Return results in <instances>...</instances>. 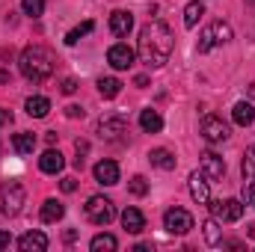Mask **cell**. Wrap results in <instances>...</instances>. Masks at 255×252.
<instances>
[{"label":"cell","mask_w":255,"mask_h":252,"mask_svg":"<svg viewBox=\"0 0 255 252\" xmlns=\"http://www.w3.org/2000/svg\"><path fill=\"white\" fill-rule=\"evenodd\" d=\"M172 48H175V36H172V30H169L163 21L154 18V21H148V24L139 30L136 54H139V60L148 65V68H160V65L169 63Z\"/></svg>","instance_id":"1"},{"label":"cell","mask_w":255,"mask_h":252,"mask_svg":"<svg viewBox=\"0 0 255 252\" xmlns=\"http://www.w3.org/2000/svg\"><path fill=\"white\" fill-rule=\"evenodd\" d=\"M18 65H21V74H24L30 83H45V80L54 74V57H51V51L42 48V45L27 48V51L21 54Z\"/></svg>","instance_id":"2"},{"label":"cell","mask_w":255,"mask_h":252,"mask_svg":"<svg viewBox=\"0 0 255 252\" xmlns=\"http://www.w3.org/2000/svg\"><path fill=\"white\" fill-rule=\"evenodd\" d=\"M226 42H232V27L226 21H214V24H208L202 30V36L196 42V51L199 54H208V51H214L217 45H226Z\"/></svg>","instance_id":"3"},{"label":"cell","mask_w":255,"mask_h":252,"mask_svg":"<svg viewBox=\"0 0 255 252\" xmlns=\"http://www.w3.org/2000/svg\"><path fill=\"white\" fill-rule=\"evenodd\" d=\"M83 211H86V220L95 223V226H110L116 220V205L107 196H89Z\"/></svg>","instance_id":"4"},{"label":"cell","mask_w":255,"mask_h":252,"mask_svg":"<svg viewBox=\"0 0 255 252\" xmlns=\"http://www.w3.org/2000/svg\"><path fill=\"white\" fill-rule=\"evenodd\" d=\"M24 187H21V181H6L3 187H0V214L3 217H18L21 214V208H24Z\"/></svg>","instance_id":"5"},{"label":"cell","mask_w":255,"mask_h":252,"mask_svg":"<svg viewBox=\"0 0 255 252\" xmlns=\"http://www.w3.org/2000/svg\"><path fill=\"white\" fill-rule=\"evenodd\" d=\"M211 208V217L217 223H238L244 217V202L241 199H217V202H208Z\"/></svg>","instance_id":"6"},{"label":"cell","mask_w":255,"mask_h":252,"mask_svg":"<svg viewBox=\"0 0 255 252\" xmlns=\"http://www.w3.org/2000/svg\"><path fill=\"white\" fill-rule=\"evenodd\" d=\"M163 229L169 235H187V232H193V214L184 208H169L163 214Z\"/></svg>","instance_id":"7"},{"label":"cell","mask_w":255,"mask_h":252,"mask_svg":"<svg viewBox=\"0 0 255 252\" xmlns=\"http://www.w3.org/2000/svg\"><path fill=\"white\" fill-rule=\"evenodd\" d=\"M98 136L107 142H122L128 136V122L122 116H101L98 119Z\"/></svg>","instance_id":"8"},{"label":"cell","mask_w":255,"mask_h":252,"mask_svg":"<svg viewBox=\"0 0 255 252\" xmlns=\"http://www.w3.org/2000/svg\"><path fill=\"white\" fill-rule=\"evenodd\" d=\"M229 125L220 119V116H205L202 119V136L208 139V142H226L229 139Z\"/></svg>","instance_id":"9"},{"label":"cell","mask_w":255,"mask_h":252,"mask_svg":"<svg viewBox=\"0 0 255 252\" xmlns=\"http://www.w3.org/2000/svg\"><path fill=\"white\" fill-rule=\"evenodd\" d=\"M241 169H244V202L250 205V202L255 199V145L247 148Z\"/></svg>","instance_id":"10"},{"label":"cell","mask_w":255,"mask_h":252,"mask_svg":"<svg viewBox=\"0 0 255 252\" xmlns=\"http://www.w3.org/2000/svg\"><path fill=\"white\" fill-rule=\"evenodd\" d=\"M202 172L211 178V181H220L226 175V160L217 154V151H205L202 154Z\"/></svg>","instance_id":"11"},{"label":"cell","mask_w":255,"mask_h":252,"mask_svg":"<svg viewBox=\"0 0 255 252\" xmlns=\"http://www.w3.org/2000/svg\"><path fill=\"white\" fill-rule=\"evenodd\" d=\"M107 63L113 65L116 71H125V68H130V65H133V51H130L128 45H122V42H119V45H113V48L107 51Z\"/></svg>","instance_id":"12"},{"label":"cell","mask_w":255,"mask_h":252,"mask_svg":"<svg viewBox=\"0 0 255 252\" xmlns=\"http://www.w3.org/2000/svg\"><path fill=\"white\" fill-rule=\"evenodd\" d=\"M95 181L104 184V187L119 184V163H116V160H101V163H95Z\"/></svg>","instance_id":"13"},{"label":"cell","mask_w":255,"mask_h":252,"mask_svg":"<svg viewBox=\"0 0 255 252\" xmlns=\"http://www.w3.org/2000/svg\"><path fill=\"white\" fill-rule=\"evenodd\" d=\"M187 184H190V196L199 205H208L211 202V187H208V175L205 172H193Z\"/></svg>","instance_id":"14"},{"label":"cell","mask_w":255,"mask_h":252,"mask_svg":"<svg viewBox=\"0 0 255 252\" xmlns=\"http://www.w3.org/2000/svg\"><path fill=\"white\" fill-rule=\"evenodd\" d=\"M130 27H133V15L130 12H125V9H116L113 15H110V33L113 36H128L130 33Z\"/></svg>","instance_id":"15"},{"label":"cell","mask_w":255,"mask_h":252,"mask_svg":"<svg viewBox=\"0 0 255 252\" xmlns=\"http://www.w3.org/2000/svg\"><path fill=\"white\" fill-rule=\"evenodd\" d=\"M18 247L24 252H45L48 250V238L42 232H27V235L18 238Z\"/></svg>","instance_id":"16"},{"label":"cell","mask_w":255,"mask_h":252,"mask_svg":"<svg viewBox=\"0 0 255 252\" xmlns=\"http://www.w3.org/2000/svg\"><path fill=\"white\" fill-rule=\"evenodd\" d=\"M63 166H65L63 154H60V151H54V148H48V151L39 157V169H42V172H48V175H57V172H63Z\"/></svg>","instance_id":"17"},{"label":"cell","mask_w":255,"mask_h":252,"mask_svg":"<svg viewBox=\"0 0 255 252\" xmlns=\"http://www.w3.org/2000/svg\"><path fill=\"white\" fill-rule=\"evenodd\" d=\"M122 226H125L130 235H139V232L145 229V217H142V211H136V208H125V211H122Z\"/></svg>","instance_id":"18"},{"label":"cell","mask_w":255,"mask_h":252,"mask_svg":"<svg viewBox=\"0 0 255 252\" xmlns=\"http://www.w3.org/2000/svg\"><path fill=\"white\" fill-rule=\"evenodd\" d=\"M148 160H151V166H157V169H175V154L169 151V148H151L148 151Z\"/></svg>","instance_id":"19"},{"label":"cell","mask_w":255,"mask_h":252,"mask_svg":"<svg viewBox=\"0 0 255 252\" xmlns=\"http://www.w3.org/2000/svg\"><path fill=\"white\" fill-rule=\"evenodd\" d=\"M232 119L238 122V125H253L255 122V104L253 101H238L235 104V110H232Z\"/></svg>","instance_id":"20"},{"label":"cell","mask_w":255,"mask_h":252,"mask_svg":"<svg viewBox=\"0 0 255 252\" xmlns=\"http://www.w3.org/2000/svg\"><path fill=\"white\" fill-rule=\"evenodd\" d=\"M27 113L33 116V119H45L48 113H51V101L45 98V95H33V98H27Z\"/></svg>","instance_id":"21"},{"label":"cell","mask_w":255,"mask_h":252,"mask_svg":"<svg viewBox=\"0 0 255 252\" xmlns=\"http://www.w3.org/2000/svg\"><path fill=\"white\" fill-rule=\"evenodd\" d=\"M139 127H142L145 133H157V130L163 127L160 113H157V110H142V113H139Z\"/></svg>","instance_id":"22"},{"label":"cell","mask_w":255,"mask_h":252,"mask_svg":"<svg viewBox=\"0 0 255 252\" xmlns=\"http://www.w3.org/2000/svg\"><path fill=\"white\" fill-rule=\"evenodd\" d=\"M202 232H205V241H208L211 247H220V244H223V229H220V223H217L214 217L202 223Z\"/></svg>","instance_id":"23"},{"label":"cell","mask_w":255,"mask_h":252,"mask_svg":"<svg viewBox=\"0 0 255 252\" xmlns=\"http://www.w3.org/2000/svg\"><path fill=\"white\" fill-rule=\"evenodd\" d=\"M63 214H65V208H63V202H57V199H48L42 205V220L45 223H57V220H63Z\"/></svg>","instance_id":"24"},{"label":"cell","mask_w":255,"mask_h":252,"mask_svg":"<svg viewBox=\"0 0 255 252\" xmlns=\"http://www.w3.org/2000/svg\"><path fill=\"white\" fill-rule=\"evenodd\" d=\"M98 92H101V98H116L122 92V80L119 77H101L98 80Z\"/></svg>","instance_id":"25"},{"label":"cell","mask_w":255,"mask_h":252,"mask_svg":"<svg viewBox=\"0 0 255 252\" xmlns=\"http://www.w3.org/2000/svg\"><path fill=\"white\" fill-rule=\"evenodd\" d=\"M12 148H15L18 154H30V151L36 148V136H33V133H15V136H12Z\"/></svg>","instance_id":"26"},{"label":"cell","mask_w":255,"mask_h":252,"mask_svg":"<svg viewBox=\"0 0 255 252\" xmlns=\"http://www.w3.org/2000/svg\"><path fill=\"white\" fill-rule=\"evenodd\" d=\"M116 247H119V241H116L113 235H95L92 244H89V250L92 252H113Z\"/></svg>","instance_id":"27"},{"label":"cell","mask_w":255,"mask_h":252,"mask_svg":"<svg viewBox=\"0 0 255 252\" xmlns=\"http://www.w3.org/2000/svg\"><path fill=\"white\" fill-rule=\"evenodd\" d=\"M202 15H205L202 0H193V3H187V6H184V27H196Z\"/></svg>","instance_id":"28"},{"label":"cell","mask_w":255,"mask_h":252,"mask_svg":"<svg viewBox=\"0 0 255 252\" xmlns=\"http://www.w3.org/2000/svg\"><path fill=\"white\" fill-rule=\"evenodd\" d=\"M92 30H95V21H83V24H77L74 30L65 33V45H77L80 36H86V33H92Z\"/></svg>","instance_id":"29"},{"label":"cell","mask_w":255,"mask_h":252,"mask_svg":"<svg viewBox=\"0 0 255 252\" xmlns=\"http://www.w3.org/2000/svg\"><path fill=\"white\" fill-rule=\"evenodd\" d=\"M21 9H24V15L39 18V15L45 12V0H21Z\"/></svg>","instance_id":"30"},{"label":"cell","mask_w":255,"mask_h":252,"mask_svg":"<svg viewBox=\"0 0 255 252\" xmlns=\"http://www.w3.org/2000/svg\"><path fill=\"white\" fill-rule=\"evenodd\" d=\"M128 190H130L133 196H145V193H148V181H145L142 175H133L130 184H128Z\"/></svg>","instance_id":"31"},{"label":"cell","mask_w":255,"mask_h":252,"mask_svg":"<svg viewBox=\"0 0 255 252\" xmlns=\"http://www.w3.org/2000/svg\"><path fill=\"white\" fill-rule=\"evenodd\" d=\"M74 89H77V80H74V77H65L63 83H60V92H63V95H71Z\"/></svg>","instance_id":"32"},{"label":"cell","mask_w":255,"mask_h":252,"mask_svg":"<svg viewBox=\"0 0 255 252\" xmlns=\"http://www.w3.org/2000/svg\"><path fill=\"white\" fill-rule=\"evenodd\" d=\"M65 116H68V119H83V107L68 104V107H65Z\"/></svg>","instance_id":"33"},{"label":"cell","mask_w":255,"mask_h":252,"mask_svg":"<svg viewBox=\"0 0 255 252\" xmlns=\"http://www.w3.org/2000/svg\"><path fill=\"white\" fill-rule=\"evenodd\" d=\"M60 187H63V193H74V190H77V181H74V178H63Z\"/></svg>","instance_id":"34"},{"label":"cell","mask_w":255,"mask_h":252,"mask_svg":"<svg viewBox=\"0 0 255 252\" xmlns=\"http://www.w3.org/2000/svg\"><path fill=\"white\" fill-rule=\"evenodd\" d=\"M9 244H12V235L9 232H0V250H9Z\"/></svg>","instance_id":"35"},{"label":"cell","mask_w":255,"mask_h":252,"mask_svg":"<svg viewBox=\"0 0 255 252\" xmlns=\"http://www.w3.org/2000/svg\"><path fill=\"white\" fill-rule=\"evenodd\" d=\"M45 139H48V142H51V145H54V142H57V139H60V133H57V130H48V133H45Z\"/></svg>","instance_id":"36"},{"label":"cell","mask_w":255,"mask_h":252,"mask_svg":"<svg viewBox=\"0 0 255 252\" xmlns=\"http://www.w3.org/2000/svg\"><path fill=\"white\" fill-rule=\"evenodd\" d=\"M6 122H12V113H6V110H0V125H6Z\"/></svg>","instance_id":"37"},{"label":"cell","mask_w":255,"mask_h":252,"mask_svg":"<svg viewBox=\"0 0 255 252\" xmlns=\"http://www.w3.org/2000/svg\"><path fill=\"white\" fill-rule=\"evenodd\" d=\"M250 98L255 101V83H250Z\"/></svg>","instance_id":"38"},{"label":"cell","mask_w":255,"mask_h":252,"mask_svg":"<svg viewBox=\"0 0 255 252\" xmlns=\"http://www.w3.org/2000/svg\"><path fill=\"white\" fill-rule=\"evenodd\" d=\"M250 238H255V223L250 226Z\"/></svg>","instance_id":"39"},{"label":"cell","mask_w":255,"mask_h":252,"mask_svg":"<svg viewBox=\"0 0 255 252\" xmlns=\"http://www.w3.org/2000/svg\"><path fill=\"white\" fill-rule=\"evenodd\" d=\"M253 202H255V199H253Z\"/></svg>","instance_id":"40"}]
</instances>
